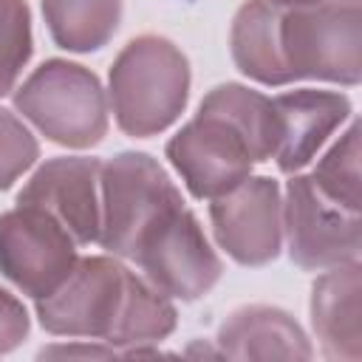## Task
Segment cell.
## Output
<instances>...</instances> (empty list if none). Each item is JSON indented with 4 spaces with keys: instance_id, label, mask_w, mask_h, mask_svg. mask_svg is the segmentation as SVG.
Returning a JSON list of instances; mask_svg holds the SVG:
<instances>
[{
    "instance_id": "6da1fadb",
    "label": "cell",
    "mask_w": 362,
    "mask_h": 362,
    "mask_svg": "<svg viewBox=\"0 0 362 362\" xmlns=\"http://www.w3.org/2000/svg\"><path fill=\"white\" fill-rule=\"evenodd\" d=\"M280 133L274 99L223 82L201 99L198 113L167 141L164 153L189 195L212 201L249 178L255 164L274 158Z\"/></svg>"
},
{
    "instance_id": "7a4b0ae2",
    "label": "cell",
    "mask_w": 362,
    "mask_h": 362,
    "mask_svg": "<svg viewBox=\"0 0 362 362\" xmlns=\"http://www.w3.org/2000/svg\"><path fill=\"white\" fill-rule=\"evenodd\" d=\"M37 320L54 337L96 339L110 348L156 345L175 331L178 311L113 255L79 257L68 280L37 300Z\"/></svg>"
},
{
    "instance_id": "3957f363",
    "label": "cell",
    "mask_w": 362,
    "mask_h": 362,
    "mask_svg": "<svg viewBox=\"0 0 362 362\" xmlns=\"http://www.w3.org/2000/svg\"><path fill=\"white\" fill-rule=\"evenodd\" d=\"M107 93L116 127L124 136H158L178 122L187 107L189 62L167 37H133L110 65Z\"/></svg>"
},
{
    "instance_id": "277c9868",
    "label": "cell",
    "mask_w": 362,
    "mask_h": 362,
    "mask_svg": "<svg viewBox=\"0 0 362 362\" xmlns=\"http://www.w3.org/2000/svg\"><path fill=\"white\" fill-rule=\"evenodd\" d=\"M277 48L288 82L320 79L359 85L362 79V17L359 0H322L280 8Z\"/></svg>"
},
{
    "instance_id": "5b68a950",
    "label": "cell",
    "mask_w": 362,
    "mask_h": 362,
    "mask_svg": "<svg viewBox=\"0 0 362 362\" xmlns=\"http://www.w3.org/2000/svg\"><path fill=\"white\" fill-rule=\"evenodd\" d=\"M14 107L48 141L85 150L107 133V96L99 76L68 59H45L14 90Z\"/></svg>"
},
{
    "instance_id": "8992f818",
    "label": "cell",
    "mask_w": 362,
    "mask_h": 362,
    "mask_svg": "<svg viewBox=\"0 0 362 362\" xmlns=\"http://www.w3.org/2000/svg\"><path fill=\"white\" fill-rule=\"evenodd\" d=\"M124 260H133L147 283L161 294L192 303L223 274V263L204 235L184 198L164 206L133 240Z\"/></svg>"
},
{
    "instance_id": "52a82bcc",
    "label": "cell",
    "mask_w": 362,
    "mask_h": 362,
    "mask_svg": "<svg viewBox=\"0 0 362 362\" xmlns=\"http://www.w3.org/2000/svg\"><path fill=\"white\" fill-rule=\"evenodd\" d=\"M102 189V226L99 246L124 260L136 235L173 201L181 198V189L173 184L167 170L147 153L124 150L102 164L99 173Z\"/></svg>"
},
{
    "instance_id": "ba28073f",
    "label": "cell",
    "mask_w": 362,
    "mask_h": 362,
    "mask_svg": "<svg viewBox=\"0 0 362 362\" xmlns=\"http://www.w3.org/2000/svg\"><path fill=\"white\" fill-rule=\"evenodd\" d=\"M76 260V240L51 212L17 204L0 215V272L34 303L54 294Z\"/></svg>"
},
{
    "instance_id": "9c48e42d",
    "label": "cell",
    "mask_w": 362,
    "mask_h": 362,
    "mask_svg": "<svg viewBox=\"0 0 362 362\" xmlns=\"http://www.w3.org/2000/svg\"><path fill=\"white\" fill-rule=\"evenodd\" d=\"M283 229L288 257L305 272H325L359 260L362 212H351L325 198L311 175L291 173L283 201Z\"/></svg>"
},
{
    "instance_id": "30bf717a",
    "label": "cell",
    "mask_w": 362,
    "mask_h": 362,
    "mask_svg": "<svg viewBox=\"0 0 362 362\" xmlns=\"http://www.w3.org/2000/svg\"><path fill=\"white\" fill-rule=\"evenodd\" d=\"M209 223L215 243L240 266H266L283 246V198L272 175H249L212 198Z\"/></svg>"
},
{
    "instance_id": "8fae6325",
    "label": "cell",
    "mask_w": 362,
    "mask_h": 362,
    "mask_svg": "<svg viewBox=\"0 0 362 362\" xmlns=\"http://www.w3.org/2000/svg\"><path fill=\"white\" fill-rule=\"evenodd\" d=\"M102 161L90 156H57L37 167V173L17 192V204L51 212L76 240L88 246L99 240L102 201H99Z\"/></svg>"
},
{
    "instance_id": "7c38bea8",
    "label": "cell",
    "mask_w": 362,
    "mask_h": 362,
    "mask_svg": "<svg viewBox=\"0 0 362 362\" xmlns=\"http://www.w3.org/2000/svg\"><path fill=\"white\" fill-rule=\"evenodd\" d=\"M274 107L280 113V147L274 161L280 173H300L317 150L339 130L342 122L351 119V99L337 90L300 88L274 96Z\"/></svg>"
},
{
    "instance_id": "4fadbf2b",
    "label": "cell",
    "mask_w": 362,
    "mask_h": 362,
    "mask_svg": "<svg viewBox=\"0 0 362 362\" xmlns=\"http://www.w3.org/2000/svg\"><path fill=\"white\" fill-rule=\"evenodd\" d=\"M359 260L331 266L311 286V325L325 359L356 362L362 356L359 331Z\"/></svg>"
},
{
    "instance_id": "5bb4252c",
    "label": "cell",
    "mask_w": 362,
    "mask_h": 362,
    "mask_svg": "<svg viewBox=\"0 0 362 362\" xmlns=\"http://www.w3.org/2000/svg\"><path fill=\"white\" fill-rule=\"evenodd\" d=\"M218 354L229 359H311L314 348L300 322L274 305L235 308L218 328Z\"/></svg>"
},
{
    "instance_id": "9a60e30c",
    "label": "cell",
    "mask_w": 362,
    "mask_h": 362,
    "mask_svg": "<svg viewBox=\"0 0 362 362\" xmlns=\"http://www.w3.org/2000/svg\"><path fill=\"white\" fill-rule=\"evenodd\" d=\"M277 23H280V6H272L269 0H246L229 28V51L235 68L269 88L288 85L280 48H277Z\"/></svg>"
},
{
    "instance_id": "2e32d148",
    "label": "cell",
    "mask_w": 362,
    "mask_h": 362,
    "mask_svg": "<svg viewBox=\"0 0 362 362\" xmlns=\"http://www.w3.org/2000/svg\"><path fill=\"white\" fill-rule=\"evenodd\" d=\"M51 40L74 54L105 48L122 20V0H42Z\"/></svg>"
},
{
    "instance_id": "e0dca14e",
    "label": "cell",
    "mask_w": 362,
    "mask_h": 362,
    "mask_svg": "<svg viewBox=\"0 0 362 362\" xmlns=\"http://www.w3.org/2000/svg\"><path fill=\"white\" fill-rule=\"evenodd\" d=\"M311 181L334 204L362 212V178H359V124L351 122L339 141L317 161Z\"/></svg>"
},
{
    "instance_id": "ac0fdd59",
    "label": "cell",
    "mask_w": 362,
    "mask_h": 362,
    "mask_svg": "<svg viewBox=\"0 0 362 362\" xmlns=\"http://www.w3.org/2000/svg\"><path fill=\"white\" fill-rule=\"evenodd\" d=\"M34 51L25 0H0V96L11 93Z\"/></svg>"
},
{
    "instance_id": "d6986e66",
    "label": "cell",
    "mask_w": 362,
    "mask_h": 362,
    "mask_svg": "<svg viewBox=\"0 0 362 362\" xmlns=\"http://www.w3.org/2000/svg\"><path fill=\"white\" fill-rule=\"evenodd\" d=\"M40 158V144L34 133L23 124L17 113L0 107V189H8L25 170Z\"/></svg>"
},
{
    "instance_id": "ffe728a7",
    "label": "cell",
    "mask_w": 362,
    "mask_h": 362,
    "mask_svg": "<svg viewBox=\"0 0 362 362\" xmlns=\"http://www.w3.org/2000/svg\"><path fill=\"white\" fill-rule=\"evenodd\" d=\"M31 320L25 305L6 288H0V354L14 351L28 337Z\"/></svg>"
},
{
    "instance_id": "44dd1931",
    "label": "cell",
    "mask_w": 362,
    "mask_h": 362,
    "mask_svg": "<svg viewBox=\"0 0 362 362\" xmlns=\"http://www.w3.org/2000/svg\"><path fill=\"white\" fill-rule=\"evenodd\" d=\"M40 356H119L110 345H62V348H42Z\"/></svg>"
},
{
    "instance_id": "7402d4cb",
    "label": "cell",
    "mask_w": 362,
    "mask_h": 362,
    "mask_svg": "<svg viewBox=\"0 0 362 362\" xmlns=\"http://www.w3.org/2000/svg\"><path fill=\"white\" fill-rule=\"evenodd\" d=\"M272 6H280V8H294V6H311V3H322V0H269Z\"/></svg>"
}]
</instances>
